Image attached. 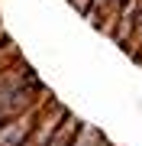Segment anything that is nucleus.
<instances>
[{"label": "nucleus", "mask_w": 142, "mask_h": 146, "mask_svg": "<svg viewBox=\"0 0 142 146\" xmlns=\"http://www.w3.org/2000/svg\"><path fill=\"white\" fill-rule=\"evenodd\" d=\"M68 117V107L62 104V101H48V104L42 107V114L36 117V123H32V130L23 136V143L20 146H45L48 143V136H52L55 130H58V123Z\"/></svg>", "instance_id": "obj_1"}, {"label": "nucleus", "mask_w": 142, "mask_h": 146, "mask_svg": "<svg viewBox=\"0 0 142 146\" xmlns=\"http://www.w3.org/2000/svg\"><path fill=\"white\" fill-rule=\"evenodd\" d=\"M52 98H45V101H39V104H32V107H26L23 114H16V117H10L7 123H0V146H20L23 143V136H26L29 130H32V123H36V117L42 114V107L48 104Z\"/></svg>", "instance_id": "obj_2"}, {"label": "nucleus", "mask_w": 142, "mask_h": 146, "mask_svg": "<svg viewBox=\"0 0 142 146\" xmlns=\"http://www.w3.org/2000/svg\"><path fill=\"white\" fill-rule=\"evenodd\" d=\"M123 3H126V0H90L87 10H84V16L94 23L97 29L110 33V29H113V23H116V13L123 10Z\"/></svg>", "instance_id": "obj_3"}, {"label": "nucleus", "mask_w": 142, "mask_h": 146, "mask_svg": "<svg viewBox=\"0 0 142 146\" xmlns=\"http://www.w3.org/2000/svg\"><path fill=\"white\" fill-rule=\"evenodd\" d=\"M81 123H84V120H81L78 114H71V110H68V117L58 123V130L48 136V143H45V146H71V143H74V136H78V130H81Z\"/></svg>", "instance_id": "obj_4"}, {"label": "nucleus", "mask_w": 142, "mask_h": 146, "mask_svg": "<svg viewBox=\"0 0 142 146\" xmlns=\"http://www.w3.org/2000/svg\"><path fill=\"white\" fill-rule=\"evenodd\" d=\"M26 78H36V72H32V68L23 62V55L13 58L10 65L0 68V88H3V84H10V81H26Z\"/></svg>", "instance_id": "obj_5"}, {"label": "nucleus", "mask_w": 142, "mask_h": 146, "mask_svg": "<svg viewBox=\"0 0 142 146\" xmlns=\"http://www.w3.org/2000/svg\"><path fill=\"white\" fill-rule=\"evenodd\" d=\"M71 146H110V140H107V136L97 130V127L81 123V130H78V136H74Z\"/></svg>", "instance_id": "obj_6"}, {"label": "nucleus", "mask_w": 142, "mask_h": 146, "mask_svg": "<svg viewBox=\"0 0 142 146\" xmlns=\"http://www.w3.org/2000/svg\"><path fill=\"white\" fill-rule=\"evenodd\" d=\"M13 58H20V52H16V46H13L10 39H7V42H0V68H3V65H10Z\"/></svg>", "instance_id": "obj_7"}, {"label": "nucleus", "mask_w": 142, "mask_h": 146, "mask_svg": "<svg viewBox=\"0 0 142 146\" xmlns=\"http://www.w3.org/2000/svg\"><path fill=\"white\" fill-rule=\"evenodd\" d=\"M87 3H90V0H71V7H74L78 13H84V10H87Z\"/></svg>", "instance_id": "obj_8"}]
</instances>
